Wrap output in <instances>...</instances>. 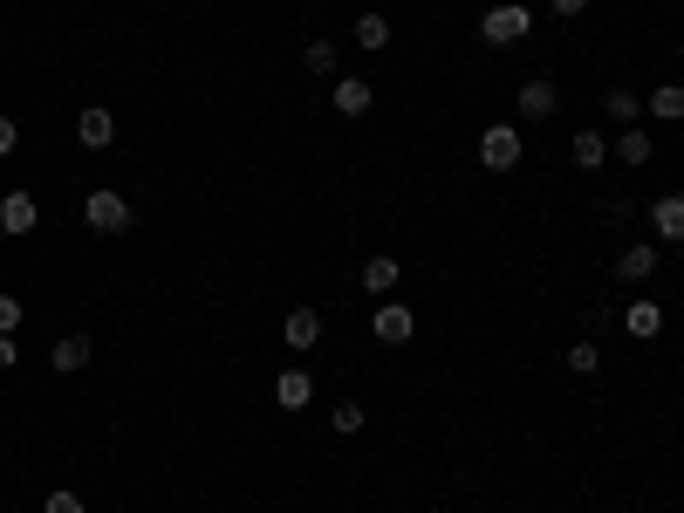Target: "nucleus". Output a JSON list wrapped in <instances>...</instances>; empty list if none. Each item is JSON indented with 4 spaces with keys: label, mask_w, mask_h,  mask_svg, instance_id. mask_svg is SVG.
Listing matches in <instances>:
<instances>
[{
    "label": "nucleus",
    "mask_w": 684,
    "mask_h": 513,
    "mask_svg": "<svg viewBox=\"0 0 684 513\" xmlns=\"http://www.w3.org/2000/svg\"><path fill=\"white\" fill-rule=\"evenodd\" d=\"M513 110H520V116H528V124H548V116L561 110V90L548 83V75H528V83H520V90H513Z\"/></svg>",
    "instance_id": "5"
},
{
    "label": "nucleus",
    "mask_w": 684,
    "mask_h": 513,
    "mask_svg": "<svg viewBox=\"0 0 684 513\" xmlns=\"http://www.w3.org/2000/svg\"><path fill=\"white\" fill-rule=\"evenodd\" d=\"M42 513H90V506H83V493H75V486H55V493L42 500Z\"/></svg>",
    "instance_id": "24"
},
{
    "label": "nucleus",
    "mask_w": 684,
    "mask_h": 513,
    "mask_svg": "<svg viewBox=\"0 0 684 513\" xmlns=\"http://www.w3.org/2000/svg\"><path fill=\"white\" fill-rule=\"evenodd\" d=\"M397 274H405V260L370 254V260H364V288H370V295H397Z\"/></svg>",
    "instance_id": "18"
},
{
    "label": "nucleus",
    "mask_w": 684,
    "mask_h": 513,
    "mask_svg": "<svg viewBox=\"0 0 684 513\" xmlns=\"http://www.w3.org/2000/svg\"><path fill=\"white\" fill-rule=\"evenodd\" d=\"M569 157H575V172H602V165H610V137H602V131H575Z\"/></svg>",
    "instance_id": "15"
},
{
    "label": "nucleus",
    "mask_w": 684,
    "mask_h": 513,
    "mask_svg": "<svg viewBox=\"0 0 684 513\" xmlns=\"http://www.w3.org/2000/svg\"><path fill=\"white\" fill-rule=\"evenodd\" d=\"M21 363V349H14V336H0V370H14Z\"/></svg>",
    "instance_id": "28"
},
{
    "label": "nucleus",
    "mask_w": 684,
    "mask_h": 513,
    "mask_svg": "<svg viewBox=\"0 0 684 513\" xmlns=\"http://www.w3.org/2000/svg\"><path fill=\"white\" fill-rule=\"evenodd\" d=\"M274 404L288 411V418L308 411V404H315V377H308V370H280V377H274Z\"/></svg>",
    "instance_id": "11"
},
{
    "label": "nucleus",
    "mask_w": 684,
    "mask_h": 513,
    "mask_svg": "<svg viewBox=\"0 0 684 513\" xmlns=\"http://www.w3.org/2000/svg\"><path fill=\"white\" fill-rule=\"evenodd\" d=\"M561 363H569V377H602V349H595V342H575Z\"/></svg>",
    "instance_id": "23"
},
{
    "label": "nucleus",
    "mask_w": 684,
    "mask_h": 513,
    "mask_svg": "<svg viewBox=\"0 0 684 513\" xmlns=\"http://www.w3.org/2000/svg\"><path fill=\"white\" fill-rule=\"evenodd\" d=\"M534 34V14L520 8V0H500V8L479 14V42H493V49H513V42H528Z\"/></svg>",
    "instance_id": "1"
},
{
    "label": "nucleus",
    "mask_w": 684,
    "mask_h": 513,
    "mask_svg": "<svg viewBox=\"0 0 684 513\" xmlns=\"http://www.w3.org/2000/svg\"><path fill=\"white\" fill-rule=\"evenodd\" d=\"M602 110H610V116H616V124H623V131H630V124H636V116H643V96H636V90H623V83H616V90H610V96H602Z\"/></svg>",
    "instance_id": "21"
},
{
    "label": "nucleus",
    "mask_w": 684,
    "mask_h": 513,
    "mask_svg": "<svg viewBox=\"0 0 684 513\" xmlns=\"http://www.w3.org/2000/svg\"><path fill=\"white\" fill-rule=\"evenodd\" d=\"M651 240H657V247H684V192L651 199Z\"/></svg>",
    "instance_id": "6"
},
{
    "label": "nucleus",
    "mask_w": 684,
    "mask_h": 513,
    "mask_svg": "<svg viewBox=\"0 0 684 513\" xmlns=\"http://www.w3.org/2000/svg\"><path fill=\"white\" fill-rule=\"evenodd\" d=\"M280 336H288L295 357H308V349L321 342V308H288V322H280Z\"/></svg>",
    "instance_id": "14"
},
{
    "label": "nucleus",
    "mask_w": 684,
    "mask_h": 513,
    "mask_svg": "<svg viewBox=\"0 0 684 513\" xmlns=\"http://www.w3.org/2000/svg\"><path fill=\"white\" fill-rule=\"evenodd\" d=\"M349 42L364 49V55H384V49H390V21H384V14H356V28H349Z\"/></svg>",
    "instance_id": "17"
},
{
    "label": "nucleus",
    "mask_w": 684,
    "mask_h": 513,
    "mask_svg": "<svg viewBox=\"0 0 684 513\" xmlns=\"http://www.w3.org/2000/svg\"><path fill=\"white\" fill-rule=\"evenodd\" d=\"M643 110H651L657 124H684V83H657L651 96H643Z\"/></svg>",
    "instance_id": "16"
},
{
    "label": "nucleus",
    "mask_w": 684,
    "mask_h": 513,
    "mask_svg": "<svg viewBox=\"0 0 684 513\" xmlns=\"http://www.w3.org/2000/svg\"><path fill=\"white\" fill-rule=\"evenodd\" d=\"M548 8H554L561 21H569V14H589V8H595V0H548Z\"/></svg>",
    "instance_id": "27"
},
{
    "label": "nucleus",
    "mask_w": 684,
    "mask_h": 513,
    "mask_svg": "<svg viewBox=\"0 0 684 513\" xmlns=\"http://www.w3.org/2000/svg\"><path fill=\"white\" fill-rule=\"evenodd\" d=\"M520 157H528V144H520L513 124H487V131H479V165H487V172H513Z\"/></svg>",
    "instance_id": "3"
},
{
    "label": "nucleus",
    "mask_w": 684,
    "mask_h": 513,
    "mask_svg": "<svg viewBox=\"0 0 684 513\" xmlns=\"http://www.w3.org/2000/svg\"><path fill=\"white\" fill-rule=\"evenodd\" d=\"M370 336L397 349V342H411V336H418V315L397 301V295H384V301H377V315H370Z\"/></svg>",
    "instance_id": "4"
},
{
    "label": "nucleus",
    "mask_w": 684,
    "mask_h": 513,
    "mask_svg": "<svg viewBox=\"0 0 684 513\" xmlns=\"http://www.w3.org/2000/svg\"><path fill=\"white\" fill-rule=\"evenodd\" d=\"M75 137H83V151H110L116 144V116L103 103H90L83 116H75Z\"/></svg>",
    "instance_id": "13"
},
{
    "label": "nucleus",
    "mask_w": 684,
    "mask_h": 513,
    "mask_svg": "<svg viewBox=\"0 0 684 513\" xmlns=\"http://www.w3.org/2000/svg\"><path fill=\"white\" fill-rule=\"evenodd\" d=\"M329 103H336V116H364V110L377 103V90L364 83V75H336V83H329Z\"/></svg>",
    "instance_id": "12"
},
{
    "label": "nucleus",
    "mask_w": 684,
    "mask_h": 513,
    "mask_svg": "<svg viewBox=\"0 0 684 513\" xmlns=\"http://www.w3.org/2000/svg\"><path fill=\"white\" fill-rule=\"evenodd\" d=\"M329 424H336V439H356V431H364V424H370V411H364V404H356V398H343V404L329 411Z\"/></svg>",
    "instance_id": "22"
},
{
    "label": "nucleus",
    "mask_w": 684,
    "mask_h": 513,
    "mask_svg": "<svg viewBox=\"0 0 684 513\" xmlns=\"http://www.w3.org/2000/svg\"><path fill=\"white\" fill-rule=\"evenodd\" d=\"M623 329H630L636 342H657V336H664V301H651V295H636V301L623 308Z\"/></svg>",
    "instance_id": "9"
},
{
    "label": "nucleus",
    "mask_w": 684,
    "mask_h": 513,
    "mask_svg": "<svg viewBox=\"0 0 684 513\" xmlns=\"http://www.w3.org/2000/svg\"><path fill=\"white\" fill-rule=\"evenodd\" d=\"M664 267V254H657V240H636V247H623L616 254V281H630V288H643L651 274Z\"/></svg>",
    "instance_id": "7"
},
{
    "label": "nucleus",
    "mask_w": 684,
    "mask_h": 513,
    "mask_svg": "<svg viewBox=\"0 0 684 513\" xmlns=\"http://www.w3.org/2000/svg\"><path fill=\"white\" fill-rule=\"evenodd\" d=\"M14 144H21V131H14V116H8V110H0V157H8Z\"/></svg>",
    "instance_id": "26"
},
{
    "label": "nucleus",
    "mask_w": 684,
    "mask_h": 513,
    "mask_svg": "<svg viewBox=\"0 0 684 513\" xmlns=\"http://www.w3.org/2000/svg\"><path fill=\"white\" fill-rule=\"evenodd\" d=\"M83 219H90V233H131V206H124V192L116 185H96L90 199H83Z\"/></svg>",
    "instance_id": "2"
},
{
    "label": "nucleus",
    "mask_w": 684,
    "mask_h": 513,
    "mask_svg": "<svg viewBox=\"0 0 684 513\" xmlns=\"http://www.w3.org/2000/svg\"><path fill=\"white\" fill-rule=\"evenodd\" d=\"M90 357H96V342L75 329V336H55V349H49V370H62V377H75V370H90Z\"/></svg>",
    "instance_id": "10"
},
{
    "label": "nucleus",
    "mask_w": 684,
    "mask_h": 513,
    "mask_svg": "<svg viewBox=\"0 0 684 513\" xmlns=\"http://www.w3.org/2000/svg\"><path fill=\"white\" fill-rule=\"evenodd\" d=\"M336 62H343L336 42H321V34H315V42H302V69H308V75H336Z\"/></svg>",
    "instance_id": "20"
},
{
    "label": "nucleus",
    "mask_w": 684,
    "mask_h": 513,
    "mask_svg": "<svg viewBox=\"0 0 684 513\" xmlns=\"http://www.w3.org/2000/svg\"><path fill=\"white\" fill-rule=\"evenodd\" d=\"M616 157H623V165H630V172H643V165H651V157H657V144H651V131H636V124H630V131L616 137Z\"/></svg>",
    "instance_id": "19"
},
{
    "label": "nucleus",
    "mask_w": 684,
    "mask_h": 513,
    "mask_svg": "<svg viewBox=\"0 0 684 513\" xmlns=\"http://www.w3.org/2000/svg\"><path fill=\"white\" fill-rule=\"evenodd\" d=\"M34 226H42V206H34L28 192H8V199H0V233H8V240H28Z\"/></svg>",
    "instance_id": "8"
},
{
    "label": "nucleus",
    "mask_w": 684,
    "mask_h": 513,
    "mask_svg": "<svg viewBox=\"0 0 684 513\" xmlns=\"http://www.w3.org/2000/svg\"><path fill=\"white\" fill-rule=\"evenodd\" d=\"M14 329H21V301L0 295V336H14Z\"/></svg>",
    "instance_id": "25"
}]
</instances>
